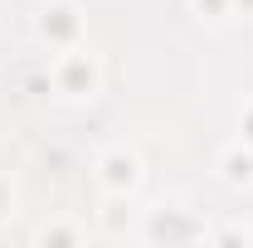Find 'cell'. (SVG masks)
<instances>
[{
	"mask_svg": "<svg viewBox=\"0 0 253 248\" xmlns=\"http://www.w3.org/2000/svg\"><path fill=\"white\" fill-rule=\"evenodd\" d=\"M224 180H229V185H249L253 180V156H244V161L229 156V161H224Z\"/></svg>",
	"mask_w": 253,
	"mask_h": 248,
	"instance_id": "2",
	"label": "cell"
},
{
	"mask_svg": "<svg viewBox=\"0 0 253 248\" xmlns=\"http://www.w3.org/2000/svg\"><path fill=\"white\" fill-rule=\"evenodd\" d=\"M102 180H107L112 190H131L136 180H141L136 156H131V151H107V156H102Z\"/></svg>",
	"mask_w": 253,
	"mask_h": 248,
	"instance_id": "1",
	"label": "cell"
}]
</instances>
